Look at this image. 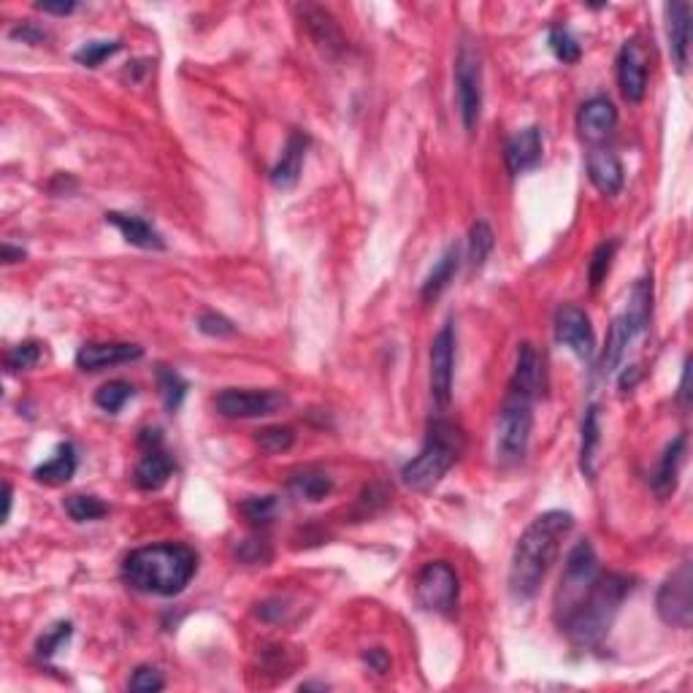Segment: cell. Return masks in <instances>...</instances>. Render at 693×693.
I'll return each instance as SVG.
<instances>
[{
  "instance_id": "6da1fadb",
  "label": "cell",
  "mask_w": 693,
  "mask_h": 693,
  "mask_svg": "<svg viewBox=\"0 0 693 693\" xmlns=\"http://www.w3.org/2000/svg\"><path fill=\"white\" fill-rule=\"evenodd\" d=\"M574 518L564 509H550L531 520V526L520 534L512 561H509V593L512 599H534L545 583L550 566L561 555L566 536L572 534Z\"/></svg>"
},
{
  "instance_id": "7a4b0ae2",
  "label": "cell",
  "mask_w": 693,
  "mask_h": 693,
  "mask_svg": "<svg viewBox=\"0 0 693 693\" xmlns=\"http://www.w3.org/2000/svg\"><path fill=\"white\" fill-rule=\"evenodd\" d=\"M195 572H198V555L193 547L179 542L139 547L122 564V577L133 591L166 596V599L185 591Z\"/></svg>"
},
{
  "instance_id": "3957f363",
  "label": "cell",
  "mask_w": 693,
  "mask_h": 693,
  "mask_svg": "<svg viewBox=\"0 0 693 693\" xmlns=\"http://www.w3.org/2000/svg\"><path fill=\"white\" fill-rule=\"evenodd\" d=\"M631 591H634V583L629 577L601 572L588 596L558 623V629L577 645H599L601 639L607 637V631L612 629V623L618 618L620 607L629 599Z\"/></svg>"
},
{
  "instance_id": "277c9868",
  "label": "cell",
  "mask_w": 693,
  "mask_h": 693,
  "mask_svg": "<svg viewBox=\"0 0 693 693\" xmlns=\"http://www.w3.org/2000/svg\"><path fill=\"white\" fill-rule=\"evenodd\" d=\"M463 434L450 423V420H431L428 436L423 450L412 458V461L401 469V480L409 490L426 493L436 488L444 480V474L450 472L455 461L461 458Z\"/></svg>"
},
{
  "instance_id": "5b68a950",
  "label": "cell",
  "mask_w": 693,
  "mask_h": 693,
  "mask_svg": "<svg viewBox=\"0 0 693 693\" xmlns=\"http://www.w3.org/2000/svg\"><path fill=\"white\" fill-rule=\"evenodd\" d=\"M534 398V393L509 385L496 426V458L501 466H515L526 458L534 428Z\"/></svg>"
},
{
  "instance_id": "8992f818",
  "label": "cell",
  "mask_w": 693,
  "mask_h": 693,
  "mask_svg": "<svg viewBox=\"0 0 693 693\" xmlns=\"http://www.w3.org/2000/svg\"><path fill=\"white\" fill-rule=\"evenodd\" d=\"M599 574V558H596V550H593L591 542H588V539L577 542V545L572 547L569 558H566L561 585H558V591H555V620H558V623L588 596V591L593 588Z\"/></svg>"
},
{
  "instance_id": "52a82bcc",
  "label": "cell",
  "mask_w": 693,
  "mask_h": 693,
  "mask_svg": "<svg viewBox=\"0 0 693 693\" xmlns=\"http://www.w3.org/2000/svg\"><path fill=\"white\" fill-rule=\"evenodd\" d=\"M482 63L477 49L463 44L455 57V101L466 133H474L482 117Z\"/></svg>"
},
{
  "instance_id": "ba28073f",
  "label": "cell",
  "mask_w": 693,
  "mask_h": 693,
  "mask_svg": "<svg viewBox=\"0 0 693 693\" xmlns=\"http://www.w3.org/2000/svg\"><path fill=\"white\" fill-rule=\"evenodd\" d=\"M458 574L447 561H431L420 569L415 580V599L426 612L434 615H453L458 604Z\"/></svg>"
},
{
  "instance_id": "9c48e42d",
  "label": "cell",
  "mask_w": 693,
  "mask_h": 693,
  "mask_svg": "<svg viewBox=\"0 0 693 693\" xmlns=\"http://www.w3.org/2000/svg\"><path fill=\"white\" fill-rule=\"evenodd\" d=\"M658 618L675 629H691L693 623V572L685 561L669 574L656 596Z\"/></svg>"
},
{
  "instance_id": "30bf717a",
  "label": "cell",
  "mask_w": 693,
  "mask_h": 693,
  "mask_svg": "<svg viewBox=\"0 0 693 693\" xmlns=\"http://www.w3.org/2000/svg\"><path fill=\"white\" fill-rule=\"evenodd\" d=\"M287 407V396L279 390L228 388L214 396V409L231 420H252V417L277 415Z\"/></svg>"
},
{
  "instance_id": "8fae6325",
  "label": "cell",
  "mask_w": 693,
  "mask_h": 693,
  "mask_svg": "<svg viewBox=\"0 0 693 693\" xmlns=\"http://www.w3.org/2000/svg\"><path fill=\"white\" fill-rule=\"evenodd\" d=\"M455 379V328L444 323L431 342V398L439 409L450 407Z\"/></svg>"
},
{
  "instance_id": "7c38bea8",
  "label": "cell",
  "mask_w": 693,
  "mask_h": 693,
  "mask_svg": "<svg viewBox=\"0 0 693 693\" xmlns=\"http://www.w3.org/2000/svg\"><path fill=\"white\" fill-rule=\"evenodd\" d=\"M555 339L569 347L580 361L591 363L596 355V333H593L591 317L580 306L564 304L555 312Z\"/></svg>"
},
{
  "instance_id": "4fadbf2b",
  "label": "cell",
  "mask_w": 693,
  "mask_h": 693,
  "mask_svg": "<svg viewBox=\"0 0 693 693\" xmlns=\"http://www.w3.org/2000/svg\"><path fill=\"white\" fill-rule=\"evenodd\" d=\"M618 84L629 103H639L647 93V55L637 38L626 41L618 52Z\"/></svg>"
},
{
  "instance_id": "5bb4252c",
  "label": "cell",
  "mask_w": 693,
  "mask_h": 693,
  "mask_svg": "<svg viewBox=\"0 0 693 693\" xmlns=\"http://www.w3.org/2000/svg\"><path fill=\"white\" fill-rule=\"evenodd\" d=\"M618 128V109L610 98H591L580 106V114H577V130H580V139L599 147L601 141H607Z\"/></svg>"
},
{
  "instance_id": "9a60e30c",
  "label": "cell",
  "mask_w": 693,
  "mask_h": 693,
  "mask_svg": "<svg viewBox=\"0 0 693 693\" xmlns=\"http://www.w3.org/2000/svg\"><path fill=\"white\" fill-rule=\"evenodd\" d=\"M144 355V347L130 342H90L82 344L76 352V366L82 371H103L111 366L139 361Z\"/></svg>"
},
{
  "instance_id": "2e32d148",
  "label": "cell",
  "mask_w": 693,
  "mask_h": 693,
  "mask_svg": "<svg viewBox=\"0 0 693 693\" xmlns=\"http://www.w3.org/2000/svg\"><path fill=\"white\" fill-rule=\"evenodd\" d=\"M666 14V38H669V55L675 60L677 71L685 74L688 68V52H691V6L683 0H672L664 6Z\"/></svg>"
},
{
  "instance_id": "e0dca14e",
  "label": "cell",
  "mask_w": 693,
  "mask_h": 693,
  "mask_svg": "<svg viewBox=\"0 0 693 693\" xmlns=\"http://www.w3.org/2000/svg\"><path fill=\"white\" fill-rule=\"evenodd\" d=\"M585 168H588V179H591L593 187L601 195H618L623 190L626 171H623V163H620V158L612 149L593 147L588 152Z\"/></svg>"
},
{
  "instance_id": "ac0fdd59",
  "label": "cell",
  "mask_w": 693,
  "mask_h": 693,
  "mask_svg": "<svg viewBox=\"0 0 693 693\" xmlns=\"http://www.w3.org/2000/svg\"><path fill=\"white\" fill-rule=\"evenodd\" d=\"M542 149H545V144H542V130L534 128V125L515 133V136L507 141V149H504V160H507L509 174L520 176L539 166Z\"/></svg>"
},
{
  "instance_id": "d6986e66",
  "label": "cell",
  "mask_w": 693,
  "mask_h": 693,
  "mask_svg": "<svg viewBox=\"0 0 693 693\" xmlns=\"http://www.w3.org/2000/svg\"><path fill=\"white\" fill-rule=\"evenodd\" d=\"M171 474H174V461L163 450V444H158V447H144V455H141V461L136 463V472H133V482H136L139 490L152 493V490L163 488L171 480Z\"/></svg>"
},
{
  "instance_id": "ffe728a7",
  "label": "cell",
  "mask_w": 693,
  "mask_h": 693,
  "mask_svg": "<svg viewBox=\"0 0 693 693\" xmlns=\"http://www.w3.org/2000/svg\"><path fill=\"white\" fill-rule=\"evenodd\" d=\"M306 139L304 133H293L287 139L282 155H279L277 166L271 168V185L277 190H293L301 179V171H304V155H306Z\"/></svg>"
},
{
  "instance_id": "44dd1931",
  "label": "cell",
  "mask_w": 693,
  "mask_h": 693,
  "mask_svg": "<svg viewBox=\"0 0 693 693\" xmlns=\"http://www.w3.org/2000/svg\"><path fill=\"white\" fill-rule=\"evenodd\" d=\"M685 444H688V439H685V434H680L675 439V442L666 444L664 455H661V461H658L656 472L650 474V488H653V493H656L658 499H666V496H672L677 488V477H680V469H683V461H685Z\"/></svg>"
},
{
  "instance_id": "7402d4cb",
  "label": "cell",
  "mask_w": 693,
  "mask_h": 693,
  "mask_svg": "<svg viewBox=\"0 0 693 693\" xmlns=\"http://www.w3.org/2000/svg\"><path fill=\"white\" fill-rule=\"evenodd\" d=\"M106 222H111L122 233V239L133 244V247H139V250H166V239L160 236L158 228H152L139 214L109 212Z\"/></svg>"
},
{
  "instance_id": "603a6c76",
  "label": "cell",
  "mask_w": 693,
  "mask_h": 693,
  "mask_svg": "<svg viewBox=\"0 0 693 693\" xmlns=\"http://www.w3.org/2000/svg\"><path fill=\"white\" fill-rule=\"evenodd\" d=\"M458 268H461V244H455L453 241V244L442 252V258L436 260L434 268L428 271L426 282H423V290H420V298H423L426 304L436 301L447 287L453 285Z\"/></svg>"
},
{
  "instance_id": "cb8c5ba5",
  "label": "cell",
  "mask_w": 693,
  "mask_h": 693,
  "mask_svg": "<svg viewBox=\"0 0 693 693\" xmlns=\"http://www.w3.org/2000/svg\"><path fill=\"white\" fill-rule=\"evenodd\" d=\"M650 317H653V279L642 277L637 279V285L631 287L629 304H626V312L620 315V320L626 323L631 336L637 339L639 333L647 331Z\"/></svg>"
},
{
  "instance_id": "d4e9b609",
  "label": "cell",
  "mask_w": 693,
  "mask_h": 693,
  "mask_svg": "<svg viewBox=\"0 0 693 693\" xmlns=\"http://www.w3.org/2000/svg\"><path fill=\"white\" fill-rule=\"evenodd\" d=\"M76 466H79V461H76V447L71 442H65L57 447L55 455H52L49 461H44L41 466L33 469V477H36L38 482H44V485L57 488V485H65V482L74 477Z\"/></svg>"
},
{
  "instance_id": "484cf974",
  "label": "cell",
  "mask_w": 693,
  "mask_h": 693,
  "mask_svg": "<svg viewBox=\"0 0 693 693\" xmlns=\"http://www.w3.org/2000/svg\"><path fill=\"white\" fill-rule=\"evenodd\" d=\"M601 444V412L596 404L585 409L583 439H580V469L588 480H596V458Z\"/></svg>"
},
{
  "instance_id": "4316f807",
  "label": "cell",
  "mask_w": 693,
  "mask_h": 693,
  "mask_svg": "<svg viewBox=\"0 0 693 693\" xmlns=\"http://www.w3.org/2000/svg\"><path fill=\"white\" fill-rule=\"evenodd\" d=\"M301 19L306 22V28H309V33H312V38H315L317 44L323 49H342L344 47V38L342 33H339V28H336V19L328 14L325 9H320V6H301Z\"/></svg>"
},
{
  "instance_id": "83f0119b",
  "label": "cell",
  "mask_w": 693,
  "mask_h": 693,
  "mask_svg": "<svg viewBox=\"0 0 693 693\" xmlns=\"http://www.w3.org/2000/svg\"><path fill=\"white\" fill-rule=\"evenodd\" d=\"M634 342V336H631V331L626 328V323L620 320V317H615L610 325V333H607V344H604V355H601V377H612L615 374V369L620 366V361H623V352H626V347Z\"/></svg>"
},
{
  "instance_id": "f1b7e54d",
  "label": "cell",
  "mask_w": 693,
  "mask_h": 693,
  "mask_svg": "<svg viewBox=\"0 0 693 693\" xmlns=\"http://www.w3.org/2000/svg\"><path fill=\"white\" fill-rule=\"evenodd\" d=\"M539 377H542V363H539V352L534 350V344L523 342L518 347V363H515V374H512V388L528 390L534 393L539 390Z\"/></svg>"
},
{
  "instance_id": "f546056e",
  "label": "cell",
  "mask_w": 693,
  "mask_h": 693,
  "mask_svg": "<svg viewBox=\"0 0 693 693\" xmlns=\"http://www.w3.org/2000/svg\"><path fill=\"white\" fill-rule=\"evenodd\" d=\"M290 490L296 499L304 501H323L333 493V480L325 472H317V469H304V472H296L290 477Z\"/></svg>"
},
{
  "instance_id": "4dcf8cb0",
  "label": "cell",
  "mask_w": 693,
  "mask_h": 693,
  "mask_svg": "<svg viewBox=\"0 0 693 693\" xmlns=\"http://www.w3.org/2000/svg\"><path fill=\"white\" fill-rule=\"evenodd\" d=\"M493 244H496V236H493V228L488 222H474L472 231H469V268L472 271H482L490 252H493Z\"/></svg>"
},
{
  "instance_id": "1f68e13d",
  "label": "cell",
  "mask_w": 693,
  "mask_h": 693,
  "mask_svg": "<svg viewBox=\"0 0 693 693\" xmlns=\"http://www.w3.org/2000/svg\"><path fill=\"white\" fill-rule=\"evenodd\" d=\"M133 396H136V388H133L130 382H125V379H111V382H106V385H101V388L95 390V404H98L103 412L117 415Z\"/></svg>"
},
{
  "instance_id": "d6a6232c",
  "label": "cell",
  "mask_w": 693,
  "mask_h": 693,
  "mask_svg": "<svg viewBox=\"0 0 693 693\" xmlns=\"http://www.w3.org/2000/svg\"><path fill=\"white\" fill-rule=\"evenodd\" d=\"M158 390H160V398H163V404H166L168 412H176V409L182 407V401H185L190 385H187V379L182 377V374H176V371L166 369V366H160L158 369Z\"/></svg>"
},
{
  "instance_id": "836d02e7",
  "label": "cell",
  "mask_w": 693,
  "mask_h": 693,
  "mask_svg": "<svg viewBox=\"0 0 693 693\" xmlns=\"http://www.w3.org/2000/svg\"><path fill=\"white\" fill-rule=\"evenodd\" d=\"M255 444L260 447V453H266V455L287 453V450L296 444V431H293L290 426L260 428L258 434H255Z\"/></svg>"
},
{
  "instance_id": "e575fe53",
  "label": "cell",
  "mask_w": 693,
  "mask_h": 693,
  "mask_svg": "<svg viewBox=\"0 0 693 693\" xmlns=\"http://www.w3.org/2000/svg\"><path fill=\"white\" fill-rule=\"evenodd\" d=\"M65 512H68L71 520H76V523H90V520H98L103 518V515H109V504H103L98 496L76 493V496H68V499H65Z\"/></svg>"
},
{
  "instance_id": "d590c367",
  "label": "cell",
  "mask_w": 693,
  "mask_h": 693,
  "mask_svg": "<svg viewBox=\"0 0 693 693\" xmlns=\"http://www.w3.org/2000/svg\"><path fill=\"white\" fill-rule=\"evenodd\" d=\"M547 44H550V49H553V55L561 60V63H577L580 57H583V47H580V41L572 36V30L564 28V25H555V28H550V33H547Z\"/></svg>"
},
{
  "instance_id": "8d00e7d4",
  "label": "cell",
  "mask_w": 693,
  "mask_h": 693,
  "mask_svg": "<svg viewBox=\"0 0 693 693\" xmlns=\"http://www.w3.org/2000/svg\"><path fill=\"white\" fill-rule=\"evenodd\" d=\"M239 509L252 526H268L271 520L277 518L279 501L277 496H250L247 501H241Z\"/></svg>"
},
{
  "instance_id": "74e56055",
  "label": "cell",
  "mask_w": 693,
  "mask_h": 693,
  "mask_svg": "<svg viewBox=\"0 0 693 693\" xmlns=\"http://www.w3.org/2000/svg\"><path fill=\"white\" fill-rule=\"evenodd\" d=\"M615 252H618V241H604V244H599V247H596L591 263H588V279H591V290H599L601 282L607 279V274H610V266H612V258H615Z\"/></svg>"
},
{
  "instance_id": "f35d334b",
  "label": "cell",
  "mask_w": 693,
  "mask_h": 693,
  "mask_svg": "<svg viewBox=\"0 0 693 693\" xmlns=\"http://www.w3.org/2000/svg\"><path fill=\"white\" fill-rule=\"evenodd\" d=\"M120 52V41H87L74 52V60L87 68H98L103 60H109L111 55Z\"/></svg>"
},
{
  "instance_id": "ab89813d",
  "label": "cell",
  "mask_w": 693,
  "mask_h": 693,
  "mask_svg": "<svg viewBox=\"0 0 693 693\" xmlns=\"http://www.w3.org/2000/svg\"><path fill=\"white\" fill-rule=\"evenodd\" d=\"M71 634H74V626L71 623H55L52 629H47L41 637H38L36 642V656L44 658V661H49V658L55 656L57 650L71 639Z\"/></svg>"
},
{
  "instance_id": "60d3db41",
  "label": "cell",
  "mask_w": 693,
  "mask_h": 693,
  "mask_svg": "<svg viewBox=\"0 0 693 693\" xmlns=\"http://www.w3.org/2000/svg\"><path fill=\"white\" fill-rule=\"evenodd\" d=\"M41 352H44L41 350V342H33V339L17 344V347L6 355V369L9 371L33 369V366L41 361Z\"/></svg>"
},
{
  "instance_id": "b9f144b4",
  "label": "cell",
  "mask_w": 693,
  "mask_h": 693,
  "mask_svg": "<svg viewBox=\"0 0 693 693\" xmlns=\"http://www.w3.org/2000/svg\"><path fill=\"white\" fill-rule=\"evenodd\" d=\"M198 331L212 336V339H228V336H236V325L228 320L225 315H217V312H204L198 317Z\"/></svg>"
},
{
  "instance_id": "7bdbcfd3",
  "label": "cell",
  "mask_w": 693,
  "mask_h": 693,
  "mask_svg": "<svg viewBox=\"0 0 693 693\" xmlns=\"http://www.w3.org/2000/svg\"><path fill=\"white\" fill-rule=\"evenodd\" d=\"M128 688L130 691L155 693L166 688V680H163V675H160L155 666H139V669L133 672V677H130Z\"/></svg>"
},
{
  "instance_id": "ee69618b",
  "label": "cell",
  "mask_w": 693,
  "mask_h": 693,
  "mask_svg": "<svg viewBox=\"0 0 693 693\" xmlns=\"http://www.w3.org/2000/svg\"><path fill=\"white\" fill-rule=\"evenodd\" d=\"M363 661H366L371 672H377V675H385V672L390 669V656L382 650V647H371V650H366V653H363Z\"/></svg>"
},
{
  "instance_id": "f6af8a7d",
  "label": "cell",
  "mask_w": 693,
  "mask_h": 693,
  "mask_svg": "<svg viewBox=\"0 0 693 693\" xmlns=\"http://www.w3.org/2000/svg\"><path fill=\"white\" fill-rule=\"evenodd\" d=\"M11 38L14 41H25V44H41L47 33L41 28H33V25H19V28L11 30Z\"/></svg>"
},
{
  "instance_id": "bcb514c9",
  "label": "cell",
  "mask_w": 693,
  "mask_h": 693,
  "mask_svg": "<svg viewBox=\"0 0 693 693\" xmlns=\"http://www.w3.org/2000/svg\"><path fill=\"white\" fill-rule=\"evenodd\" d=\"M38 11L57 14V17H68L71 11H76V3H38Z\"/></svg>"
},
{
  "instance_id": "7dc6e473",
  "label": "cell",
  "mask_w": 693,
  "mask_h": 693,
  "mask_svg": "<svg viewBox=\"0 0 693 693\" xmlns=\"http://www.w3.org/2000/svg\"><path fill=\"white\" fill-rule=\"evenodd\" d=\"M639 382V366H626L620 374V390H631Z\"/></svg>"
},
{
  "instance_id": "c3c4849f",
  "label": "cell",
  "mask_w": 693,
  "mask_h": 693,
  "mask_svg": "<svg viewBox=\"0 0 693 693\" xmlns=\"http://www.w3.org/2000/svg\"><path fill=\"white\" fill-rule=\"evenodd\" d=\"M11 507H14V488L11 482H3V523L11 518Z\"/></svg>"
},
{
  "instance_id": "681fc988",
  "label": "cell",
  "mask_w": 693,
  "mask_h": 693,
  "mask_svg": "<svg viewBox=\"0 0 693 693\" xmlns=\"http://www.w3.org/2000/svg\"><path fill=\"white\" fill-rule=\"evenodd\" d=\"M688 377H691V361H685L683 377H680V393H677V396H680V404H683V407H685V404H688V393H691V390H688Z\"/></svg>"
},
{
  "instance_id": "f907efd6",
  "label": "cell",
  "mask_w": 693,
  "mask_h": 693,
  "mask_svg": "<svg viewBox=\"0 0 693 693\" xmlns=\"http://www.w3.org/2000/svg\"><path fill=\"white\" fill-rule=\"evenodd\" d=\"M28 255H25V250H14L9 241L3 244V263H19V260H25Z\"/></svg>"
}]
</instances>
